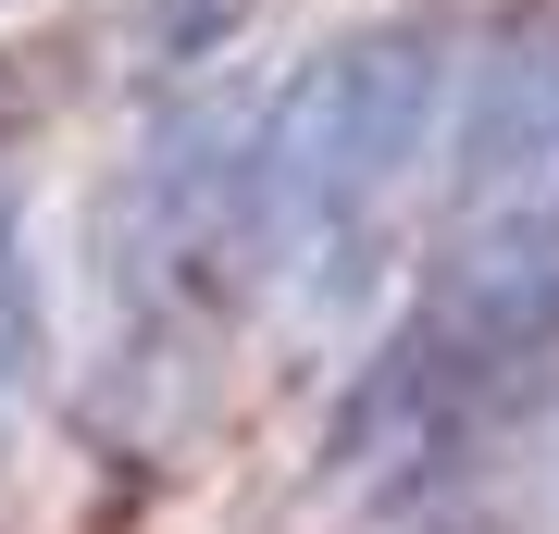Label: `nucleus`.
I'll return each mask as SVG.
<instances>
[{
    "instance_id": "obj_2",
    "label": "nucleus",
    "mask_w": 559,
    "mask_h": 534,
    "mask_svg": "<svg viewBox=\"0 0 559 534\" xmlns=\"http://www.w3.org/2000/svg\"><path fill=\"white\" fill-rule=\"evenodd\" d=\"M411 323L485 385H522L559 348V0L510 13L460 62Z\"/></svg>"
},
{
    "instance_id": "obj_1",
    "label": "nucleus",
    "mask_w": 559,
    "mask_h": 534,
    "mask_svg": "<svg viewBox=\"0 0 559 534\" xmlns=\"http://www.w3.org/2000/svg\"><path fill=\"white\" fill-rule=\"evenodd\" d=\"M460 112V38L448 13H360L323 50L274 75L249 112V224H261V298L286 311H360L399 249L411 199H436V150Z\"/></svg>"
}]
</instances>
